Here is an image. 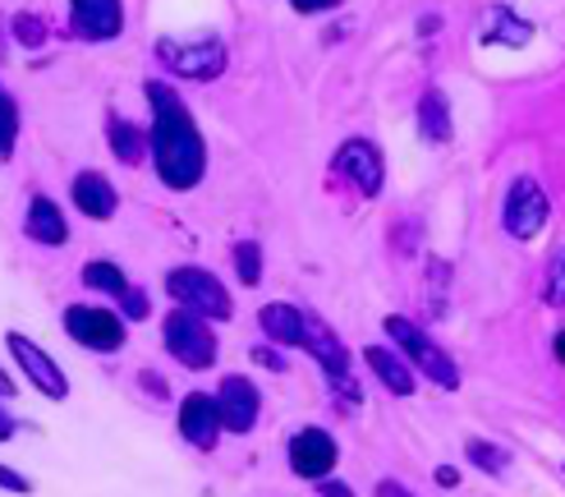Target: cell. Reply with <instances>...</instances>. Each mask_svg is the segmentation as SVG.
I'll list each match as a JSON object with an SVG mask.
<instances>
[{"label": "cell", "instance_id": "1", "mask_svg": "<svg viewBox=\"0 0 565 497\" xmlns=\"http://www.w3.org/2000/svg\"><path fill=\"white\" fill-rule=\"evenodd\" d=\"M148 106H152V125H148V157H152V171L166 189L189 193L203 184L207 176V144H203V129H198L193 110L180 102V93L171 83H148Z\"/></svg>", "mask_w": 565, "mask_h": 497}, {"label": "cell", "instance_id": "2", "mask_svg": "<svg viewBox=\"0 0 565 497\" xmlns=\"http://www.w3.org/2000/svg\"><path fill=\"white\" fill-rule=\"evenodd\" d=\"M386 337L395 341V350L409 359V369H414L418 378H428L433 387H441V392H456V387H460L456 359H450L423 327H414V322L401 318V314H391V318H386Z\"/></svg>", "mask_w": 565, "mask_h": 497}, {"label": "cell", "instance_id": "3", "mask_svg": "<svg viewBox=\"0 0 565 497\" xmlns=\"http://www.w3.org/2000/svg\"><path fill=\"white\" fill-rule=\"evenodd\" d=\"M166 295L175 299V309H189V314L207 318V322H225L235 314V299H231V290H225L221 276L207 272V267H193V263L166 272Z\"/></svg>", "mask_w": 565, "mask_h": 497}, {"label": "cell", "instance_id": "4", "mask_svg": "<svg viewBox=\"0 0 565 497\" xmlns=\"http://www.w3.org/2000/svg\"><path fill=\"white\" fill-rule=\"evenodd\" d=\"M161 341H166V355L180 359L184 369L193 373H203L216 364V355H221V341H216V331L207 318H198L189 309H171L161 322Z\"/></svg>", "mask_w": 565, "mask_h": 497}, {"label": "cell", "instance_id": "5", "mask_svg": "<svg viewBox=\"0 0 565 497\" xmlns=\"http://www.w3.org/2000/svg\"><path fill=\"white\" fill-rule=\"evenodd\" d=\"M157 61L166 65V74L189 78V83H212L225 74L231 65V51H225L221 38H198V42H171L161 38L157 42Z\"/></svg>", "mask_w": 565, "mask_h": 497}, {"label": "cell", "instance_id": "6", "mask_svg": "<svg viewBox=\"0 0 565 497\" xmlns=\"http://www.w3.org/2000/svg\"><path fill=\"white\" fill-rule=\"evenodd\" d=\"M552 221V199L547 189L533 180V176H515L505 184V199H501V226L511 240H539L543 226Z\"/></svg>", "mask_w": 565, "mask_h": 497}, {"label": "cell", "instance_id": "7", "mask_svg": "<svg viewBox=\"0 0 565 497\" xmlns=\"http://www.w3.org/2000/svg\"><path fill=\"white\" fill-rule=\"evenodd\" d=\"M61 322L70 331V341L93 355H116L129 341V322L116 309H102V304H70Z\"/></svg>", "mask_w": 565, "mask_h": 497}, {"label": "cell", "instance_id": "8", "mask_svg": "<svg viewBox=\"0 0 565 497\" xmlns=\"http://www.w3.org/2000/svg\"><path fill=\"white\" fill-rule=\"evenodd\" d=\"M299 350H308L318 359V369L327 373V382L335 387V396H345L350 405H359L363 401V387L354 382V373H350V350L341 346V337L327 327V322H318V318H308V327H303V346Z\"/></svg>", "mask_w": 565, "mask_h": 497}, {"label": "cell", "instance_id": "9", "mask_svg": "<svg viewBox=\"0 0 565 497\" xmlns=\"http://www.w3.org/2000/svg\"><path fill=\"white\" fill-rule=\"evenodd\" d=\"M331 171L341 180H350L363 199H377L382 184H386V157H382V148L373 144V138H345L331 157Z\"/></svg>", "mask_w": 565, "mask_h": 497}, {"label": "cell", "instance_id": "10", "mask_svg": "<svg viewBox=\"0 0 565 497\" xmlns=\"http://www.w3.org/2000/svg\"><path fill=\"white\" fill-rule=\"evenodd\" d=\"M216 414H221V433H253L263 414V396L244 373H225L216 387Z\"/></svg>", "mask_w": 565, "mask_h": 497}, {"label": "cell", "instance_id": "11", "mask_svg": "<svg viewBox=\"0 0 565 497\" xmlns=\"http://www.w3.org/2000/svg\"><path fill=\"white\" fill-rule=\"evenodd\" d=\"M6 346H10V355H14V364L28 373V382H33L42 396H51V401H65V396H70V378H65V369L55 364V359H51L38 341H28L23 331H10Z\"/></svg>", "mask_w": 565, "mask_h": 497}, {"label": "cell", "instance_id": "12", "mask_svg": "<svg viewBox=\"0 0 565 497\" xmlns=\"http://www.w3.org/2000/svg\"><path fill=\"white\" fill-rule=\"evenodd\" d=\"M70 33L78 42H116L125 33V0H70Z\"/></svg>", "mask_w": 565, "mask_h": 497}, {"label": "cell", "instance_id": "13", "mask_svg": "<svg viewBox=\"0 0 565 497\" xmlns=\"http://www.w3.org/2000/svg\"><path fill=\"white\" fill-rule=\"evenodd\" d=\"M286 456H290V469L299 479H327L335 469V461H341V447H335V437L327 429H299L290 437Z\"/></svg>", "mask_w": 565, "mask_h": 497}, {"label": "cell", "instance_id": "14", "mask_svg": "<svg viewBox=\"0 0 565 497\" xmlns=\"http://www.w3.org/2000/svg\"><path fill=\"white\" fill-rule=\"evenodd\" d=\"M175 424H180V437L189 442V447L216 452V442H221V414H216V401H212L207 392H189V396L180 401Z\"/></svg>", "mask_w": 565, "mask_h": 497}, {"label": "cell", "instance_id": "15", "mask_svg": "<svg viewBox=\"0 0 565 497\" xmlns=\"http://www.w3.org/2000/svg\"><path fill=\"white\" fill-rule=\"evenodd\" d=\"M70 199H74V208L88 221H110L120 212V193H116V184H110L102 171H78L74 184H70Z\"/></svg>", "mask_w": 565, "mask_h": 497}, {"label": "cell", "instance_id": "16", "mask_svg": "<svg viewBox=\"0 0 565 497\" xmlns=\"http://www.w3.org/2000/svg\"><path fill=\"white\" fill-rule=\"evenodd\" d=\"M23 235L33 240V244L61 248L70 240V221H65L61 203L46 199V193H33V199H28V212H23Z\"/></svg>", "mask_w": 565, "mask_h": 497}, {"label": "cell", "instance_id": "17", "mask_svg": "<svg viewBox=\"0 0 565 497\" xmlns=\"http://www.w3.org/2000/svg\"><path fill=\"white\" fill-rule=\"evenodd\" d=\"M258 327H263V341H267V346L299 350V346H303L308 314L295 309V304H286V299H276V304H263V309H258Z\"/></svg>", "mask_w": 565, "mask_h": 497}, {"label": "cell", "instance_id": "18", "mask_svg": "<svg viewBox=\"0 0 565 497\" xmlns=\"http://www.w3.org/2000/svg\"><path fill=\"white\" fill-rule=\"evenodd\" d=\"M363 364L377 373V382L395 396H414L418 392V373L409 369V359L395 346H363Z\"/></svg>", "mask_w": 565, "mask_h": 497}, {"label": "cell", "instance_id": "19", "mask_svg": "<svg viewBox=\"0 0 565 497\" xmlns=\"http://www.w3.org/2000/svg\"><path fill=\"white\" fill-rule=\"evenodd\" d=\"M478 38H483L488 46H529L533 42V23L520 10L492 0V6L483 10V23H478Z\"/></svg>", "mask_w": 565, "mask_h": 497}, {"label": "cell", "instance_id": "20", "mask_svg": "<svg viewBox=\"0 0 565 497\" xmlns=\"http://www.w3.org/2000/svg\"><path fill=\"white\" fill-rule=\"evenodd\" d=\"M106 138H110V152H116L120 166H143V157H148V134L138 129L134 120H125V116H116V110H110V116H106Z\"/></svg>", "mask_w": 565, "mask_h": 497}, {"label": "cell", "instance_id": "21", "mask_svg": "<svg viewBox=\"0 0 565 497\" xmlns=\"http://www.w3.org/2000/svg\"><path fill=\"white\" fill-rule=\"evenodd\" d=\"M418 134L428 138V144H450L456 125H450V102H446V93L428 88V93L418 97Z\"/></svg>", "mask_w": 565, "mask_h": 497}, {"label": "cell", "instance_id": "22", "mask_svg": "<svg viewBox=\"0 0 565 497\" xmlns=\"http://www.w3.org/2000/svg\"><path fill=\"white\" fill-rule=\"evenodd\" d=\"M83 286L97 290V295H110V299H116L129 282H125L120 263H110V258H88V263H83Z\"/></svg>", "mask_w": 565, "mask_h": 497}, {"label": "cell", "instance_id": "23", "mask_svg": "<svg viewBox=\"0 0 565 497\" xmlns=\"http://www.w3.org/2000/svg\"><path fill=\"white\" fill-rule=\"evenodd\" d=\"M465 456H469L473 469H483V475H505V469H511V447H497V442H488V437H469Z\"/></svg>", "mask_w": 565, "mask_h": 497}, {"label": "cell", "instance_id": "24", "mask_svg": "<svg viewBox=\"0 0 565 497\" xmlns=\"http://www.w3.org/2000/svg\"><path fill=\"white\" fill-rule=\"evenodd\" d=\"M231 258H235V272H239L244 286H258V282H263V248L253 244V240H239V244L231 248Z\"/></svg>", "mask_w": 565, "mask_h": 497}, {"label": "cell", "instance_id": "25", "mask_svg": "<svg viewBox=\"0 0 565 497\" xmlns=\"http://www.w3.org/2000/svg\"><path fill=\"white\" fill-rule=\"evenodd\" d=\"M14 144H19V106L6 88H0V161L14 157Z\"/></svg>", "mask_w": 565, "mask_h": 497}, {"label": "cell", "instance_id": "26", "mask_svg": "<svg viewBox=\"0 0 565 497\" xmlns=\"http://www.w3.org/2000/svg\"><path fill=\"white\" fill-rule=\"evenodd\" d=\"M10 33H14L19 46L42 51V46H46V19H38V14H14V19H10Z\"/></svg>", "mask_w": 565, "mask_h": 497}, {"label": "cell", "instance_id": "27", "mask_svg": "<svg viewBox=\"0 0 565 497\" xmlns=\"http://www.w3.org/2000/svg\"><path fill=\"white\" fill-rule=\"evenodd\" d=\"M116 299H120V318H125V322H129V318L138 322V318H148V314H152V299H148L143 286H125Z\"/></svg>", "mask_w": 565, "mask_h": 497}, {"label": "cell", "instance_id": "28", "mask_svg": "<svg viewBox=\"0 0 565 497\" xmlns=\"http://www.w3.org/2000/svg\"><path fill=\"white\" fill-rule=\"evenodd\" d=\"M248 355H253V364H263L267 373H286V369H290V359L280 355L276 346H267V341H263V346H253Z\"/></svg>", "mask_w": 565, "mask_h": 497}, {"label": "cell", "instance_id": "29", "mask_svg": "<svg viewBox=\"0 0 565 497\" xmlns=\"http://www.w3.org/2000/svg\"><path fill=\"white\" fill-rule=\"evenodd\" d=\"M286 6L295 14H331V10H341L345 0H286Z\"/></svg>", "mask_w": 565, "mask_h": 497}, {"label": "cell", "instance_id": "30", "mask_svg": "<svg viewBox=\"0 0 565 497\" xmlns=\"http://www.w3.org/2000/svg\"><path fill=\"white\" fill-rule=\"evenodd\" d=\"M0 488H6V493H19V497H28V493H33V479H23L19 469L0 465Z\"/></svg>", "mask_w": 565, "mask_h": 497}, {"label": "cell", "instance_id": "31", "mask_svg": "<svg viewBox=\"0 0 565 497\" xmlns=\"http://www.w3.org/2000/svg\"><path fill=\"white\" fill-rule=\"evenodd\" d=\"M373 497H418V493H409V488H405L401 479H377Z\"/></svg>", "mask_w": 565, "mask_h": 497}, {"label": "cell", "instance_id": "32", "mask_svg": "<svg viewBox=\"0 0 565 497\" xmlns=\"http://www.w3.org/2000/svg\"><path fill=\"white\" fill-rule=\"evenodd\" d=\"M547 304H552V309H561V254L552 258V286H547Z\"/></svg>", "mask_w": 565, "mask_h": 497}, {"label": "cell", "instance_id": "33", "mask_svg": "<svg viewBox=\"0 0 565 497\" xmlns=\"http://www.w3.org/2000/svg\"><path fill=\"white\" fill-rule=\"evenodd\" d=\"M433 479H437L441 488H460V469H456V465H437Z\"/></svg>", "mask_w": 565, "mask_h": 497}, {"label": "cell", "instance_id": "34", "mask_svg": "<svg viewBox=\"0 0 565 497\" xmlns=\"http://www.w3.org/2000/svg\"><path fill=\"white\" fill-rule=\"evenodd\" d=\"M19 433V424H14V414L6 410V401H0V442H10Z\"/></svg>", "mask_w": 565, "mask_h": 497}, {"label": "cell", "instance_id": "35", "mask_svg": "<svg viewBox=\"0 0 565 497\" xmlns=\"http://www.w3.org/2000/svg\"><path fill=\"white\" fill-rule=\"evenodd\" d=\"M318 493H322V497H354V493L345 488V479H331V475H327V484H318Z\"/></svg>", "mask_w": 565, "mask_h": 497}, {"label": "cell", "instance_id": "36", "mask_svg": "<svg viewBox=\"0 0 565 497\" xmlns=\"http://www.w3.org/2000/svg\"><path fill=\"white\" fill-rule=\"evenodd\" d=\"M138 382H143V387H148V392H152V396H161V401H166V382H161V378H157L152 369H143V373H138Z\"/></svg>", "mask_w": 565, "mask_h": 497}, {"label": "cell", "instance_id": "37", "mask_svg": "<svg viewBox=\"0 0 565 497\" xmlns=\"http://www.w3.org/2000/svg\"><path fill=\"white\" fill-rule=\"evenodd\" d=\"M433 33H441V14H423L418 19V38H433Z\"/></svg>", "mask_w": 565, "mask_h": 497}, {"label": "cell", "instance_id": "38", "mask_svg": "<svg viewBox=\"0 0 565 497\" xmlns=\"http://www.w3.org/2000/svg\"><path fill=\"white\" fill-rule=\"evenodd\" d=\"M14 392H19V387L6 378V369H0V401H14Z\"/></svg>", "mask_w": 565, "mask_h": 497}, {"label": "cell", "instance_id": "39", "mask_svg": "<svg viewBox=\"0 0 565 497\" xmlns=\"http://www.w3.org/2000/svg\"><path fill=\"white\" fill-rule=\"evenodd\" d=\"M6 51H10V46H6V38H0V61H6Z\"/></svg>", "mask_w": 565, "mask_h": 497}]
</instances>
